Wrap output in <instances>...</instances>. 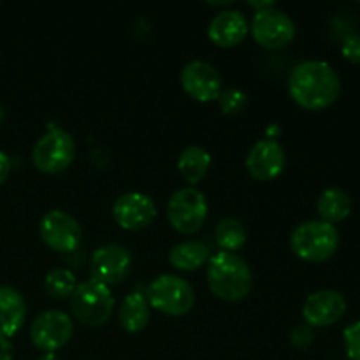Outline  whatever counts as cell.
Listing matches in <instances>:
<instances>
[{"label": "cell", "mask_w": 360, "mask_h": 360, "mask_svg": "<svg viewBox=\"0 0 360 360\" xmlns=\"http://www.w3.org/2000/svg\"><path fill=\"white\" fill-rule=\"evenodd\" d=\"M179 81H181L183 90L199 102L218 101L221 94V84H224L220 72L211 63L202 62V60H193L186 63L181 70Z\"/></svg>", "instance_id": "13"}, {"label": "cell", "mask_w": 360, "mask_h": 360, "mask_svg": "<svg viewBox=\"0 0 360 360\" xmlns=\"http://www.w3.org/2000/svg\"><path fill=\"white\" fill-rule=\"evenodd\" d=\"M74 333V323L67 313L48 309L41 313L30 326V340L44 354H55L65 347Z\"/></svg>", "instance_id": "8"}, {"label": "cell", "mask_w": 360, "mask_h": 360, "mask_svg": "<svg viewBox=\"0 0 360 360\" xmlns=\"http://www.w3.org/2000/svg\"><path fill=\"white\" fill-rule=\"evenodd\" d=\"M207 287L218 299L227 302L243 301L252 290V271L236 253L220 252L207 262Z\"/></svg>", "instance_id": "2"}, {"label": "cell", "mask_w": 360, "mask_h": 360, "mask_svg": "<svg viewBox=\"0 0 360 360\" xmlns=\"http://www.w3.org/2000/svg\"><path fill=\"white\" fill-rule=\"evenodd\" d=\"M39 234L49 248L58 253L74 252L83 238V232H81L76 218L60 210L48 211L42 217L41 224H39Z\"/></svg>", "instance_id": "10"}, {"label": "cell", "mask_w": 360, "mask_h": 360, "mask_svg": "<svg viewBox=\"0 0 360 360\" xmlns=\"http://www.w3.org/2000/svg\"><path fill=\"white\" fill-rule=\"evenodd\" d=\"M120 326L123 330L130 334H137L144 330V327L150 322V304L148 299L139 292H132L122 302V308L118 313Z\"/></svg>", "instance_id": "18"}, {"label": "cell", "mask_w": 360, "mask_h": 360, "mask_svg": "<svg viewBox=\"0 0 360 360\" xmlns=\"http://www.w3.org/2000/svg\"><path fill=\"white\" fill-rule=\"evenodd\" d=\"M27 316L25 299L16 288L0 287V338H13L21 329Z\"/></svg>", "instance_id": "17"}, {"label": "cell", "mask_w": 360, "mask_h": 360, "mask_svg": "<svg viewBox=\"0 0 360 360\" xmlns=\"http://www.w3.org/2000/svg\"><path fill=\"white\" fill-rule=\"evenodd\" d=\"M345 352L348 359L360 360V322H354L343 333Z\"/></svg>", "instance_id": "25"}, {"label": "cell", "mask_w": 360, "mask_h": 360, "mask_svg": "<svg viewBox=\"0 0 360 360\" xmlns=\"http://www.w3.org/2000/svg\"><path fill=\"white\" fill-rule=\"evenodd\" d=\"M157 217V206L146 193L129 192L112 204V218L123 231H143Z\"/></svg>", "instance_id": "12"}, {"label": "cell", "mask_w": 360, "mask_h": 360, "mask_svg": "<svg viewBox=\"0 0 360 360\" xmlns=\"http://www.w3.org/2000/svg\"><path fill=\"white\" fill-rule=\"evenodd\" d=\"M288 94L301 108L320 111L338 101L341 79L333 65L322 60H306L294 67L288 77Z\"/></svg>", "instance_id": "1"}, {"label": "cell", "mask_w": 360, "mask_h": 360, "mask_svg": "<svg viewBox=\"0 0 360 360\" xmlns=\"http://www.w3.org/2000/svg\"><path fill=\"white\" fill-rule=\"evenodd\" d=\"M341 53L352 63H360V34H348L341 42Z\"/></svg>", "instance_id": "26"}, {"label": "cell", "mask_w": 360, "mask_h": 360, "mask_svg": "<svg viewBox=\"0 0 360 360\" xmlns=\"http://www.w3.org/2000/svg\"><path fill=\"white\" fill-rule=\"evenodd\" d=\"M316 211H319L322 221L334 225L348 218L352 211V199L345 190L333 186L320 193L319 200H316Z\"/></svg>", "instance_id": "20"}, {"label": "cell", "mask_w": 360, "mask_h": 360, "mask_svg": "<svg viewBox=\"0 0 360 360\" xmlns=\"http://www.w3.org/2000/svg\"><path fill=\"white\" fill-rule=\"evenodd\" d=\"M9 172H11V158L7 157L4 151H0V186L6 183Z\"/></svg>", "instance_id": "29"}, {"label": "cell", "mask_w": 360, "mask_h": 360, "mask_svg": "<svg viewBox=\"0 0 360 360\" xmlns=\"http://www.w3.org/2000/svg\"><path fill=\"white\" fill-rule=\"evenodd\" d=\"M207 218V200L195 186L179 188L172 193L167 204V220L179 234H193L200 231Z\"/></svg>", "instance_id": "7"}, {"label": "cell", "mask_w": 360, "mask_h": 360, "mask_svg": "<svg viewBox=\"0 0 360 360\" xmlns=\"http://www.w3.org/2000/svg\"><path fill=\"white\" fill-rule=\"evenodd\" d=\"M211 165V155L200 146H188L183 150L178 160V171L190 185H197L206 178Z\"/></svg>", "instance_id": "21"}, {"label": "cell", "mask_w": 360, "mask_h": 360, "mask_svg": "<svg viewBox=\"0 0 360 360\" xmlns=\"http://www.w3.org/2000/svg\"><path fill=\"white\" fill-rule=\"evenodd\" d=\"M248 6L250 7H253V9H257V13H259V11H267V9H273V7H276L274 6V2H248Z\"/></svg>", "instance_id": "30"}, {"label": "cell", "mask_w": 360, "mask_h": 360, "mask_svg": "<svg viewBox=\"0 0 360 360\" xmlns=\"http://www.w3.org/2000/svg\"><path fill=\"white\" fill-rule=\"evenodd\" d=\"M0 360H14V347L6 338H0Z\"/></svg>", "instance_id": "28"}, {"label": "cell", "mask_w": 360, "mask_h": 360, "mask_svg": "<svg viewBox=\"0 0 360 360\" xmlns=\"http://www.w3.org/2000/svg\"><path fill=\"white\" fill-rule=\"evenodd\" d=\"M340 246V232L333 224L309 220L299 224L290 236V248L306 262H326Z\"/></svg>", "instance_id": "3"}, {"label": "cell", "mask_w": 360, "mask_h": 360, "mask_svg": "<svg viewBox=\"0 0 360 360\" xmlns=\"http://www.w3.org/2000/svg\"><path fill=\"white\" fill-rule=\"evenodd\" d=\"M248 20L241 11H221L211 20L207 35L220 48H234L248 35Z\"/></svg>", "instance_id": "16"}, {"label": "cell", "mask_w": 360, "mask_h": 360, "mask_svg": "<svg viewBox=\"0 0 360 360\" xmlns=\"http://www.w3.org/2000/svg\"><path fill=\"white\" fill-rule=\"evenodd\" d=\"M115 308V297L111 288L98 283L94 278L77 285L70 297V311L77 322L88 327H98L105 323Z\"/></svg>", "instance_id": "4"}, {"label": "cell", "mask_w": 360, "mask_h": 360, "mask_svg": "<svg viewBox=\"0 0 360 360\" xmlns=\"http://www.w3.org/2000/svg\"><path fill=\"white\" fill-rule=\"evenodd\" d=\"M2 118H4V111H2V108H0V122H2Z\"/></svg>", "instance_id": "32"}, {"label": "cell", "mask_w": 360, "mask_h": 360, "mask_svg": "<svg viewBox=\"0 0 360 360\" xmlns=\"http://www.w3.org/2000/svg\"><path fill=\"white\" fill-rule=\"evenodd\" d=\"M44 288L53 299L72 297L74 290L77 288V280L72 271L55 267L49 271L44 278Z\"/></svg>", "instance_id": "23"}, {"label": "cell", "mask_w": 360, "mask_h": 360, "mask_svg": "<svg viewBox=\"0 0 360 360\" xmlns=\"http://www.w3.org/2000/svg\"><path fill=\"white\" fill-rule=\"evenodd\" d=\"M76 158V141L69 132L62 129H51L35 143L32 160L35 169L44 174H58Z\"/></svg>", "instance_id": "6"}, {"label": "cell", "mask_w": 360, "mask_h": 360, "mask_svg": "<svg viewBox=\"0 0 360 360\" xmlns=\"http://www.w3.org/2000/svg\"><path fill=\"white\" fill-rule=\"evenodd\" d=\"M214 239H217L221 252L236 253L245 246L246 231L241 221L236 220V218H224V220L218 221L217 229H214Z\"/></svg>", "instance_id": "22"}, {"label": "cell", "mask_w": 360, "mask_h": 360, "mask_svg": "<svg viewBox=\"0 0 360 360\" xmlns=\"http://www.w3.org/2000/svg\"><path fill=\"white\" fill-rule=\"evenodd\" d=\"M248 102V95L243 94L241 90H221L220 97H218V104H220L221 111L225 115H238L246 108Z\"/></svg>", "instance_id": "24"}, {"label": "cell", "mask_w": 360, "mask_h": 360, "mask_svg": "<svg viewBox=\"0 0 360 360\" xmlns=\"http://www.w3.org/2000/svg\"><path fill=\"white\" fill-rule=\"evenodd\" d=\"M347 313V299L338 290H319L308 295L302 316L309 327H329Z\"/></svg>", "instance_id": "15"}, {"label": "cell", "mask_w": 360, "mask_h": 360, "mask_svg": "<svg viewBox=\"0 0 360 360\" xmlns=\"http://www.w3.org/2000/svg\"><path fill=\"white\" fill-rule=\"evenodd\" d=\"M246 171L259 181H271L283 172L287 155L283 146L273 139H260L246 155Z\"/></svg>", "instance_id": "14"}, {"label": "cell", "mask_w": 360, "mask_h": 360, "mask_svg": "<svg viewBox=\"0 0 360 360\" xmlns=\"http://www.w3.org/2000/svg\"><path fill=\"white\" fill-rule=\"evenodd\" d=\"M148 302L167 316H183L192 311L195 292L192 285L176 274H162L148 287Z\"/></svg>", "instance_id": "5"}, {"label": "cell", "mask_w": 360, "mask_h": 360, "mask_svg": "<svg viewBox=\"0 0 360 360\" xmlns=\"http://www.w3.org/2000/svg\"><path fill=\"white\" fill-rule=\"evenodd\" d=\"M39 360H62L56 354H44Z\"/></svg>", "instance_id": "31"}, {"label": "cell", "mask_w": 360, "mask_h": 360, "mask_svg": "<svg viewBox=\"0 0 360 360\" xmlns=\"http://www.w3.org/2000/svg\"><path fill=\"white\" fill-rule=\"evenodd\" d=\"M210 248L200 241L178 243L169 252V262L178 271H197L210 262Z\"/></svg>", "instance_id": "19"}, {"label": "cell", "mask_w": 360, "mask_h": 360, "mask_svg": "<svg viewBox=\"0 0 360 360\" xmlns=\"http://www.w3.org/2000/svg\"><path fill=\"white\" fill-rule=\"evenodd\" d=\"M290 343L294 348H308L313 343V330L308 323H301V326L294 327V330L290 333Z\"/></svg>", "instance_id": "27"}, {"label": "cell", "mask_w": 360, "mask_h": 360, "mask_svg": "<svg viewBox=\"0 0 360 360\" xmlns=\"http://www.w3.org/2000/svg\"><path fill=\"white\" fill-rule=\"evenodd\" d=\"M90 267L95 281L111 287L125 280L132 267V255L120 245H105L95 250Z\"/></svg>", "instance_id": "11"}, {"label": "cell", "mask_w": 360, "mask_h": 360, "mask_svg": "<svg viewBox=\"0 0 360 360\" xmlns=\"http://www.w3.org/2000/svg\"><path fill=\"white\" fill-rule=\"evenodd\" d=\"M252 35L257 44L267 49H281L295 37V23L283 11L267 9L255 13L252 20Z\"/></svg>", "instance_id": "9"}]
</instances>
